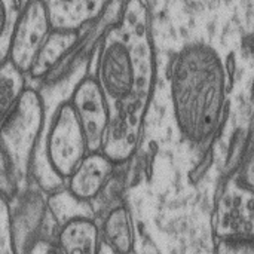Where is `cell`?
Here are the masks:
<instances>
[{"mask_svg": "<svg viewBox=\"0 0 254 254\" xmlns=\"http://www.w3.org/2000/svg\"><path fill=\"white\" fill-rule=\"evenodd\" d=\"M39 147H42V152H39L43 158L42 161L61 182L71 174L89 152L83 127L70 101L61 103L54 110L49 122L46 119Z\"/></svg>", "mask_w": 254, "mask_h": 254, "instance_id": "obj_3", "label": "cell"}, {"mask_svg": "<svg viewBox=\"0 0 254 254\" xmlns=\"http://www.w3.org/2000/svg\"><path fill=\"white\" fill-rule=\"evenodd\" d=\"M0 253H15L10 219V199L3 195H0Z\"/></svg>", "mask_w": 254, "mask_h": 254, "instance_id": "obj_14", "label": "cell"}, {"mask_svg": "<svg viewBox=\"0 0 254 254\" xmlns=\"http://www.w3.org/2000/svg\"><path fill=\"white\" fill-rule=\"evenodd\" d=\"M116 167L118 164L101 150L88 152L64 180V186L77 199L92 204L115 173Z\"/></svg>", "mask_w": 254, "mask_h": 254, "instance_id": "obj_8", "label": "cell"}, {"mask_svg": "<svg viewBox=\"0 0 254 254\" xmlns=\"http://www.w3.org/2000/svg\"><path fill=\"white\" fill-rule=\"evenodd\" d=\"M52 30L43 1L27 0L13 19L6 58L27 76Z\"/></svg>", "mask_w": 254, "mask_h": 254, "instance_id": "obj_5", "label": "cell"}, {"mask_svg": "<svg viewBox=\"0 0 254 254\" xmlns=\"http://www.w3.org/2000/svg\"><path fill=\"white\" fill-rule=\"evenodd\" d=\"M80 37L79 31H64V30H52L45 43L42 45L27 79L33 80H45L64 60V57L73 49Z\"/></svg>", "mask_w": 254, "mask_h": 254, "instance_id": "obj_12", "label": "cell"}, {"mask_svg": "<svg viewBox=\"0 0 254 254\" xmlns=\"http://www.w3.org/2000/svg\"><path fill=\"white\" fill-rule=\"evenodd\" d=\"M95 80L110 107L101 152L115 164L138 150L156 76V54L144 0H125L97 49Z\"/></svg>", "mask_w": 254, "mask_h": 254, "instance_id": "obj_1", "label": "cell"}, {"mask_svg": "<svg viewBox=\"0 0 254 254\" xmlns=\"http://www.w3.org/2000/svg\"><path fill=\"white\" fill-rule=\"evenodd\" d=\"M19 190L16 177L13 174L12 165L4 155V152L0 149V195L12 199Z\"/></svg>", "mask_w": 254, "mask_h": 254, "instance_id": "obj_15", "label": "cell"}, {"mask_svg": "<svg viewBox=\"0 0 254 254\" xmlns=\"http://www.w3.org/2000/svg\"><path fill=\"white\" fill-rule=\"evenodd\" d=\"M54 30L79 31L94 22L112 0H42Z\"/></svg>", "mask_w": 254, "mask_h": 254, "instance_id": "obj_9", "label": "cell"}, {"mask_svg": "<svg viewBox=\"0 0 254 254\" xmlns=\"http://www.w3.org/2000/svg\"><path fill=\"white\" fill-rule=\"evenodd\" d=\"M46 119L48 112L42 92L27 85L13 109L0 124V149L12 165L19 190L28 185Z\"/></svg>", "mask_w": 254, "mask_h": 254, "instance_id": "obj_2", "label": "cell"}, {"mask_svg": "<svg viewBox=\"0 0 254 254\" xmlns=\"http://www.w3.org/2000/svg\"><path fill=\"white\" fill-rule=\"evenodd\" d=\"M100 240L115 253L135 252V223L131 208L124 201L104 213L100 225Z\"/></svg>", "mask_w": 254, "mask_h": 254, "instance_id": "obj_11", "label": "cell"}, {"mask_svg": "<svg viewBox=\"0 0 254 254\" xmlns=\"http://www.w3.org/2000/svg\"><path fill=\"white\" fill-rule=\"evenodd\" d=\"M68 101L83 127L89 152L101 150L110 122V107L95 77L86 74L80 77L76 82Z\"/></svg>", "mask_w": 254, "mask_h": 254, "instance_id": "obj_7", "label": "cell"}, {"mask_svg": "<svg viewBox=\"0 0 254 254\" xmlns=\"http://www.w3.org/2000/svg\"><path fill=\"white\" fill-rule=\"evenodd\" d=\"M10 219L15 253L34 252L39 244H51L45 240L49 210L37 183L27 185L10 199Z\"/></svg>", "mask_w": 254, "mask_h": 254, "instance_id": "obj_6", "label": "cell"}, {"mask_svg": "<svg viewBox=\"0 0 254 254\" xmlns=\"http://www.w3.org/2000/svg\"><path fill=\"white\" fill-rule=\"evenodd\" d=\"M27 76L7 58L0 61V124L27 88Z\"/></svg>", "mask_w": 254, "mask_h": 254, "instance_id": "obj_13", "label": "cell"}, {"mask_svg": "<svg viewBox=\"0 0 254 254\" xmlns=\"http://www.w3.org/2000/svg\"><path fill=\"white\" fill-rule=\"evenodd\" d=\"M55 244L58 252L73 254H92L101 250L100 226L95 217L76 216L57 228Z\"/></svg>", "mask_w": 254, "mask_h": 254, "instance_id": "obj_10", "label": "cell"}, {"mask_svg": "<svg viewBox=\"0 0 254 254\" xmlns=\"http://www.w3.org/2000/svg\"><path fill=\"white\" fill-rule=\"evenodd\" d=\"M211 228L213 241L253 240L252 182L238 183V174L228 179L216 198Z\"/></svg>", "mask_w": 254, "mask_h": 254, "instance_id": "obj_4", "label": "cell"}, {"mask_svg": "<svg viewBox=\"0 0 254 254\" xmlns=\"http://www.w3.org/2000/svg\"><path fill=\"white\" fill-rule=\"evenodd\" d=\"M16 15H12L10 4L6 0H0V43H3L7 49L9 34L12 30V24Z\"/></svg>", "mask_w": 254, "mask_h": 254, "instance_id": "obj_16", "label": "cell"}]
</instances>
